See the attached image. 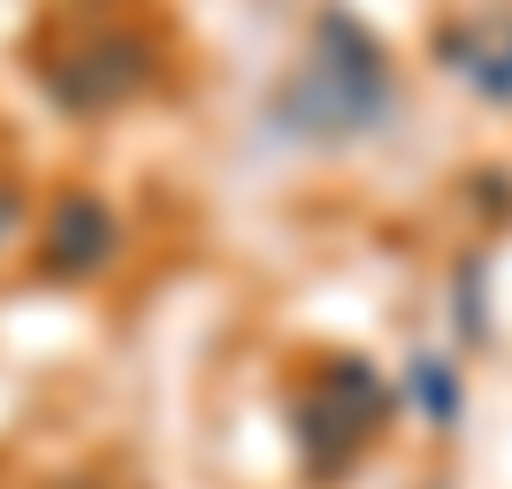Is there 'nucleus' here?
<instances>
[{"label": "nucleus", "mask_w": 512, "mask_h": 489, "mask_svg": "<svg viewBox=\"0 0 512 489\" xmlns=\"http://www.w3.org/2000/svg\"><path fill=\"white\" fill-rule=\"evenodd\" d=\"M16 222H23V192H16V184H0V245L16 237Z\"/></svg>", "instance_id": "obj_7"}, {"label": "nucleus", "mask_w": 512, "mask_h": 489, "mask_svg": "<svg viewBox=\"0 0 512 489\" xmlns=\"http://www.w3.org/2000/svg\"><path fill=\"white\" fill-rule=\"evenodd\" d=\"M413 390H421V405H428V421H436V428L459 421V383H451L444 360H413Z\"/></svg>", "instance_id": "obj_6"}, {"label": "nucleus", "mask_w": 512, "mask_h": 489, "mask_svg": "<svg viewBox=\"0 0 512 489\" xmlns=\"http://www.w3.org/2000/svg\"><path fill=\"white\" fill-rule=\"evenodd\" d=\"M444 69H459L467 85H482L490 100H512V23H451L444 31Z\"/></svg>", "instance_id": "obj_5"}, {"label": "nucleus", "mask_w": 512, "mask_h": 489, "mask_svg": "<svg viewBox=\"0 0 512 489\" xmlns=\"http://www.w3.org/2000/svg\"><path fill=\"white\" fill-rule=\"evenodd\" d=\"M107 253H115V214L92 192H62L54 214H46V237H39V268L69 283V276H92Z\"/></svg>", "instance_id": "obj_4"}, {"label": "nucleus", "mask_w": 512, "mask_h": 489, "mask_svg": "<svg viewBox=\"0 0 512 489\" xmlns=\"http://www.w3.org/2000/svg\"><path fill=\"white\" fill-rule=\"evenodd\" d=\"M390 413V390L367 375V360H337L329 367V390L321 398L299 405V436L306 451H314V467H329V459H352V444H367V428Z\"/></svg>", "instance_id": "obj_2"}, {"label": "nucleus", "mask_w": 512, "mask_h": 489, "mask_svg": "<svg viewBox=\"0 0 512 489\" xmlns=\"http://www.w3.org/2000/svg\"><path fill=\"white\" fill-rule=\"evenodd\" d=\"M153 77V46L115 31V39H92L85 54H69V62H46V92L77 115H100V107H123L130 92H146Z\"/></svg>", "instance_id": "obj_3"}, {"label": "nucleus", "mask_w": 512, "mask_h": 489, "mask_svg": "<svg viewBox=\"0 0 512 489\" xmlns=\"http://www.w3.org/2000/svg\"><path fill=\"white\" fill-rule=\"evenodd\" d=\"M390 107H398V77H390L383 46L367 39L360 16L329 8L314 23V54L276 92V130L283 138H306V146H344V138L383 130Z\"/></svg>", "instance_id": "obj_1"}]
</instances>
